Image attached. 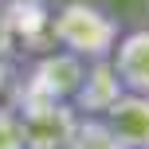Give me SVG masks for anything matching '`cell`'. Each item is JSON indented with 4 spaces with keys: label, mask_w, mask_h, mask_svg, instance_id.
<instances>
[{
    "label": "cell",
    "mask_w": 149,
    "mask_h": 149,
    "mask_svg": "<svg viewBox=\"0 0 149 149\" xmlns=\"http://www.w3.org/2000/svg\"><path fill=\"white\" fill-rule=\"evenodd\" d=\"M145 8H149V0H145Z\"/></svg>",
    "instance_id": "13"
},
{
    "label": "cell",
    "mask_w": 149,
    "mask_h": 149,
    "mask_svg": "<svg viewBox=\"0 0 149 149\" xmlns=\"http://www.w3.org/2000/svg\"><path fill=\"white\" fill-rule=\"evenodd\" d=\"M118 141H114L110 126H106L102 118H79V126H74L71 141L63 149H114Z\"/></svg>",
    "instance_id": "8"
},
{
    "label": "cell",
    "mask_w": 149,
    "mask_h": 149,
    "mask_svg": "<svg viewBox=\"0 0 149 149\" xmlns=\"http://www.w3.org/2000/svg\"><path fill=\"white\" fill-rule=\"evenodd\" d=\"M118 36H122L118 16L106 12L102 4L67 0V4H55V12H51V43L71 51V55H79L82 63L110 59Z\"/></svg>",
    "instance_id": "1"
},
{
    "label": "cell",
    "mask_w": 149,
    "mask_h": 149,
    "mask_svg": "<svg viewBox=\"0 0 149 149\" xmlns=\"http://www.w3.org/2000/svg\"><path fill=\"white\" fill-rule=\"evenodd\" d=\"M114 149H130V145H114Z\"/></svg>",
    "instance_id": "12"
},
{
    "label": "cell",
    "mask_w": 149,
    "mask_h": 149,
    "mask_svg": "<svg viewBox=\"0 0 149 149\" xmlns=\"http://www.w3.org/2000/svg\"><path fill=\"white\" fill-rule=\"evenodd\" d=\"M12 79H16V67L8 59H0V98L8 94V86H12Z\"/></svg>",
    "instance_id": "11"
},
{
    "label": "cell",
    "mask_w": 149,
    "mask_h": 149,
    "mask_svg": "<svg viewBox=\"0 0 149 149\" xmlns=\"http://www.w3.org/2000/svg\"><path fill=\"white\" fill-rule=\"evenodd\" d=\"M110 67L118 71L122 86L134 94H149V28L122 31L110 51Z\"/></svg>",
    "instance_id": "6"
},
{
    "label": "cell",
    "mask_w": 149,
    "mask_h": 149,
    "mask_svg": "<svg viewBox=\"0 0 149 149\" xmlns=\"http://www.w3.org/2000/svg\"><path fill=\"white\" fill-rule=\"evenodd\" d=\"M86 63L71 51H39L24 71H16L8 86V106H31V102H71L82 82Z\"/></svg>",
    "instance_id": "2"
},
{
    "label": "cell",
    "mask_w": 149,
    "mask_h": 149,
    "mask_svg": "<svg viewBox=\"0 0 149 149\" xmlns=\"http://www.w3.org/2000/svg\"><path fill=\"white\" fill-rule=\"evenodd\" d=\"M0 149H28L24 137V122L8 102H0Z\"/></svg>",
    "instance_id": "9"
},
{
    "label": "cell",
    "mask_w": 149,
    "mask_h": 149,
    "mask_svg": "<svg viewBox=\"0 0 149 149\" xmlns=\"http://www.w3.org/2000/svg\"><path fill=\"white\" fill-rule=\"evenodd\" d=\"M102 122L110 126L114 141L130 145V149H149V94H126L102 114Z\"/></svg>",
    "instance_id": "7"
},
{
    "label": "cell",
    "mask_w": 149,
    "mask_h": 149,
    "mask_svg": "<svg viewBox=\"0 0 149 149\" xmlns=\"http://www.w3.org/2000/svg\"><path fill=\"white\" fill-rule=\"evenodd\" d=\"M12 110L24 122L28 149H63L82 118L71 102H31V106H12Z\"/></svg>",
    "instance_id": "3"
},
{
    "label": "cell",
    "mask_w": 149,
    "mask_h": 149,
    "mask_svg": "<svg viewBox=\"0 0 149 149\" xmlns=\"http://www.w3.org/2000/svg\"><path fill=\"white\" fill-rule=\"evenodd\" d=\"M122 94H126V86H122L118 71L110 67V59H94V63H86V71H82V82H79V90H74L71 106L82 114V118H102Z\"/></svg>",
    "instance_id": "5"
},
{
    "label": "cell",
    "mask_w": 149,
    "mask_h": 149,
    "mask_svg": "<svg viewBox=\"0 0 149 149\" xmlns=\"http://www.w3.org/2000/svg\"><path fill=\"white\" fill-rule=\"evenodd\" d=\"M20 51H51V0H4L0 4Z\"/></svg>",
    "instance_id": "4"
},
{
    "label": "cell",
    "mask_w": 149,
    "mask_h": 149,
    "mask_svg": "<svg viewBox=\"0 0 149 149\" xmlns=\"http://www.w3.org/2000/svg\"><path fill=\"white\" fill-rule=\"evenodd\" d=\"M16 55H20V43H16L12 28H8V20H4V12H0V59H8V63H12Z\"/></svg>",
    "instance_id": "10"
}]
</instances>
